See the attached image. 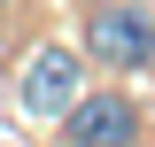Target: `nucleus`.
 Returning <instances> with one entry per match:
<instances>
[{"mask_svg": "<svg viewBox=\"0 0 155 147\" xmlns=\"http://www.w3.org/2000/svg\"><path fill=\"white\" fill-rule=\"evenodd\" d=\"M78 93H85V62H78L70 47H39V54L23 62V93H16V109H23V116H47V124H62Z\"/></svg>", "mask_w": 155, "mask_h": 147, "instance_id": "obj_1", "label": "nucleus"}, {"mask_svg": "<svg viewBox=\"0 0 155 147\" xmlns=\"http://www.w3.org/2000/svg\"><path fill=\"white\" fill-rule=\"evenodd\" d=\"M85 39H93V62H109V70H147V62H155V16L132 8V0L93 8Z\"/></svg>", "mask_w": 155, "mask_h": 147, "instance_id": "obj_2", "label": "nucleus"}, {"mask_svg": "<svg viewBox=\"0 0 155 147\" xmlns=\"http://www.w3.org/2000/svg\"><path fill=\"white\" fill-rule=\"evenodd\" d=\"M62 147H140V109L124 93H78L62 116Z\"/></svg>", "mask_w": 155, "mask_h": 147, "instance_id": "obj_3", "label": "nucleus"}]
</instances>
